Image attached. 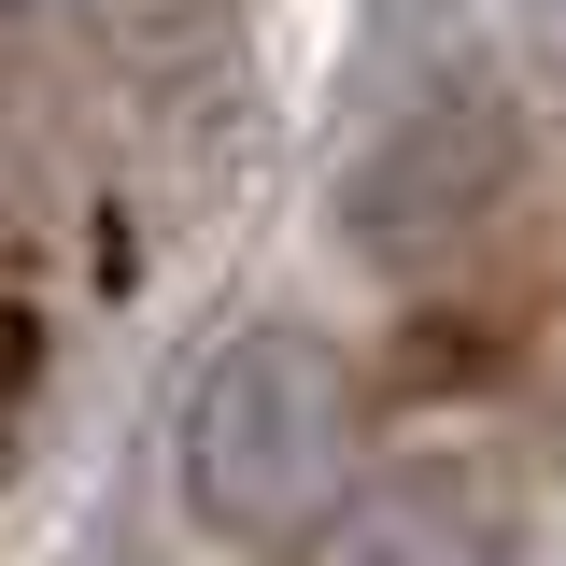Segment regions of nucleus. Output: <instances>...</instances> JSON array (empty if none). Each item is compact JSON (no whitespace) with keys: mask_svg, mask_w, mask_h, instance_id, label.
Returning a JSON list of instances; mask_svg holds the SVG:
<instances>
[{"mask_svg":"<svg viewBox=\"0 0 566 566\" xmlns=\"http://www.w3.org/2000/svg\"><path fill=\"white\" fill-rule=\"evenodd\" d=\"M297 566H524V510L482 453H411L340 482V510L297 538Z\"/></svg>","mask_w":566,"mask_h":566,"instance_id":"7ed1b4c3","label":"nucleus"},{"mask_svg":"<svg viewBox=\"0 0 566 566\" xmlns=\"http://www.w3.org/2000/svg\"><path fill=\"white\" fill-rule=\"evenodd\" d=\"M170 482L241 553L312 538L354 482V354L326 326H241V340H212L185 411H170Z\"/></svg>","mask_w":566,"mask_h":566,"instance_id":"f257e3e1","label":"nucleus"},{"mask_svg":"<svg viewBox=\"0 0 566 566\" xmlns=\"http://www.w3.org/2000/svg\"><path fill=\"white\" fill-rule=\"evenodd\" d=\"M29 382H43V326L0 297V411H29Z\"/></svg>","mask_w":566,"mask_h":566,"instance_id":"20e7f679","label":"nucleus"},{"mask_svg":"<svg viewBox=\"0 0 566 566\" xmlns=\"http://www.w3.org/2000/svg\"><path fill=\"white\" fill-rule=\"evenodd\" d=\"M14 29H57V14H99V0H0Z\"/></svg>","mask_w":566,"mask_h":566,"instance_id":"39448f33","label":"nucleus"},{"mask_svg":"<svg viewBox=\"0 0 566 566\" xmlns=\"http://www.w3.org/2000/svg\"><path fill=\"white\" fill-rule=\"evenodd\" d=\"M495 199H510V128H495V99H411V114H382V128L354 142L340 241L368 270H397V283H439L495 227Z\"/></svg>","mask_w":566,"mask_h":566,"instance_id":"f03ea898","label":"nucleus"}]
</instances>
